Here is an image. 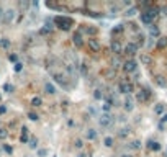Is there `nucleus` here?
Here are the masks:
<instances>
[{"mask_svg":"<svg viewBox=\"0 0 167 157\" xmlns=\"http://www.w3.org/2000/svg\"><path fill=\"white\" fill-rule=\"evenodd\" d=\"M20 71H22V64L16 62V64H15V72H20Z\"/></svg>","mask_w":167,"mask_h":157,"instance_id":"a19ab883","label":"nucleus"},{"mask_svg":"<svg viewBox=\"0 0 167 157\" xmlns=\"http://www.w3.org/2000/svg\"><path fill=\"white\" fill-rule=\"evenodd\" d=\"M128 132H130V129H126V128H123V129H120V132H118V136H120V138H125V136H126Z\"/></svg>","mask_w":167,"mask_h":157,"instance_id":"72a5a7b5","label":"nucleus"},{"mask_svg":"<svg viewBox=\"0 0 167 157\" xmlns=\"http://www.w3.org/2000/svg\"><path fill=\"white\" fill-rule=\"evenodd\" d=\"M123 106H125V110H126V111H131V110H133V108H134V105H133V100H131L130 97H128V98L125 100Z\"/></svg>","mask_w":167,"mask_h":157,"instance_id":"dca6fc26","label":"nucleus"},{"mask_svg":"<svg viewBox=\"0 0 167 157\" xmlns=\"http://www.w3.org/2000/svg\"><path fill=\"white\" fill-rule=\"evenodd\" d=\"M93 97H95L97 100H102V98H103V92H102V90H95V93H93Z\"/></svg>","mask_w":167,"mask_h":157,"instance_id":"c756f323","label":"nucleus"},{"mask_svg":"<svg viewBox=\"0 0 167 157\" xmlns=\"http://www.w3.org/2000/svg\"><path fill=\"white\" fill-rule=\"evenodd\" d=\"M13 18H15V10L8 8L7 12H3V18H2V20H3L5 23H12Z\"/></svg>","mask_w":167,"mask_h":157,"instance_id":"1a4fd4ad","label":"nucleus"},{"mask_svg":"<svg viewBox=\"0 0 167 157\" xmlns=\"http://www.w3.org/2000/svg\"><path fill=\"white\" fill-rule=\"evenodd\" d=\"M166 156H167V149H166Z\"/></svg>","mask_w":167,"mask_h":157,"instance_id":"09e8293b","label":"nucleus"},{"mask_svg":"<svg viewBox=\"0 0 167 157\" xmlns=\"http://www.w3.org/2000/svg\"><path fill=\"white\" fill-rule=\"evenodd\" d=\"M118 89H120L121 93H125V95H130V93L134 90V87H133V83L128 82V80H121L120 85H118Z\"/></svg>","mask_w":167,"mask_h":157,"instance_id":"7ed1b4c3","label":"nucleus"},{"mask_svg":"<svg viewBox=\"0 0 167 157\" xmlns=\"http://www.w3.org/2000/svg\"><path fill=\"white\" fill-rule=\"evenodd\" d=\"M149 34L154 36V38H157L159 36V28L157 26H149Z\"/></svg>","mask_w":167,"mask_h":157,"instance_id":"412c9836","label":"nucleus"},{"mask_svg":"<svg viewBox=\"0 0 167 157\" xmlns=\"http://www.w3.org/2000/svg\"><path fill=\"white\" fill-rule=\"evenodd\" d=\"M28 118H30L31 121H38V120H40V116H38L36 113H28Z\"/></svg>","mask_w":167,"mask_h":157,"instance_id":"473e14b6","label":"nucleus"},{"mask_svg":"<svg viewBox=\"0 0 167 157\" xmlns=\"http://www.w3.org/2000/svg\"><path fill=\"white\" fill-rule=\"evenodd\" d=\"M3 149H5V152H8V154H12V147H10V146H5V147H3Z\"/></svg>","mask_w":167,"mask_h":157,"instance_id":"37998d69","label":"nucleus"},{"mask_svg":"<svg viewBox=\"0 0 167 157\" xmlns=\"http://www.w3.org/2000/svg\"><path fill=\"white\" fill-rule=\"evenodd\" d=\"M87 44H89V49H90V51H93V52H98L100 49H102V46H100L98 39H95V38H89Z\"/></svg>","mask_w":167,"mask_h":157,"instance_id":"423d86ee","label":"nucleus"},{"mask_svg":"<svg viewBox=\"0 0 167 157\" xmlns=\"http://www.w3.org/2000/svg\"><path fill=\"white\" fill-rule=\"evenodd\" d=\"M154 111L157 115H161V113H164V105H156V108H154Z\"/></svg>","mask_w":167,"mask_h":157,"instance_id":"c85d7f7f","label":"nucleus"},{"mask_svg":"<svg viewBox=\"0 0 167 157\" xmlns=\"http://www.w3.org/2000/svg\"><path fill=\"white\" fill-rule=\"evenodd\" d=\"M149 149H151V151H159V149H161V144L156 142V141H149Z\"/></svg>","mask_w":167,"mask_h":157,"instance_id":"aec40b11","label":"nucleus"},{"mask_svg":"<svg viewBox=\"0 0 167 157\" xmlns=\"http://www.w3.org/2000/svg\"><path fill=\"white\" fill-rule=\"evenodd\" d=\"M85 138L89 139V141H93V139L97 138V131L95 129H87L85 131Z\"/></svg>","mask_w":167,"mask_h":157,"instance_id":"f3484780","label":"nucleus"},{"mask_svg":"<svg viewBox=\"0 0 167 157\" xmlns=\"http://www.w3.org/2000/svg\"><path fill=\"white\" fill-rule=\"evenodd\" d=\"M72 43H74L77 48H82V46H84V39H82L81 31H77V33H75L74 36H72Z\"/></svg>","mask_w":167,"mask_h":157,"instance_id":"9b49d317","label":"nucleus"},{"mask_svg":"<svg viewBox=\"0 0 167 157\" xmlns=\"http://www.w3.org/2000/svg\"><path fill=\"white\" fill-rule=\"evenodd\" d=\"M79 157H85V156H79Z\"/></svg>","mask_w":167,"mask_h":157,"instance_id":"8fccbe9b","label":"nucleus"},{"mask_svg":"<svg viewBox=\"0 0 167 157\" xmlns=\"http://www.w3.org/2000/svg\"><path fill=\"white\" fill-rule=\"evenodd\" d=\"M5 111H7V106H5V105H2V106H0V115H3Z\"/></svg>","mask_w":167,"mask_h":157,"instance_id":"79ce46f5","label":"nucleus"},{"mask_svg":"<svg viewBox=\"0 0 167 157\" xmlns=\"http://www.w3.org/2000/svg\"><path fill=\"white\" fill-rule=\"evenodd\" d=\"M162 123H167V113L164 115V116H162Z\"/></svg>","mask_w":167,"mask_h":157,"instance_id":"a18cd8bd","label":"nucleus"},{"mask_svg":"<svg viewBox=\"0 0 167 157\" xmlns=\"http://www.w3.org/2000/svg\"><path fill=\"white\" fill-rule=\"evenodd\" d=\"M41 103H43V100H41L40 97H34V98L31 100V105H33V106H41Z\"/></svg>","mask_w":167,"mask_h":157,"instance_id":"b1692460","label":"nucleus"},{"mask_svg":"<svg viewBox=\"0 0 167 157\" xmlns=\"http://www.w3.org/2000/svg\"><path fill=\"white\" fill-rule=\"evenodd\" d=\"M111 64H113V69L120 67V59H113V62H111Z\"/></svg>","mask_w":167,"mask_h":157,"instance_id":"ea45409f","label":"nucleus"},{"mask_svg":"<svg viewBox=\"0 0 167 157\" xmlns=\"http://www.w3.org/2000/svg\"><path fill=\"white\" fill-rule=\"evenodd\" d=\"M53 157H57V156H53Z\"/></svg>","mask_w":167,"mask_h":157,"instance_id":"3c124183","label":"nucleus"},{"mask_svg":"<svg viewBox=\"0 0 167 157\" xmlns=\"http://www.w3.org/2000/svg\"><path fill=\"white\" fill-rule=\"evenodd\" d=\"M85 31H87L89 34H92V36H95L98 30H97V28H93V26H87V28H85Z\"/></svg>","mask_w":167,"mask_h":157,"instance_id":"a878e982","label":"nucleus"},{"mask_svg":"<svg viewBox=\"0 0 167 157\" xmlns=\"http://www.w3.org/2000/svg\"><path fill=\"white\" fill-rule=\"evenodd\" d=\"M149 97H151V92H149V89H139L138 92H136V100H138V102H141V103L148 102Z\"/></svg>","mask_w":167,"mask_h":157,"instance_id":"20e7f679","label":"nucleus"},{"mask_svg":"<svg viewBox=\"0 0 167 157\" xmlns=\"http://www.w3.org/2000/svg\"><path fill=\"white\" fill-rule=\"evenodd\" d=\"M156 83H157L159 87H166V85H167L166 79L162 77V75H156Z\"/></svg>","mask_w":167,"mask_h":157,"instance_id":"6ab92c4d","label":"nucleus"},{"mask_svg":"<svg viewBox=\"0 0 167 157\" xmlns=\"http://www.w3.org/2000/svg\"><path fill=\"white\" fill-rule=\"evenodd\" d=\"M157 49H164V48H167V36H161L157 39Z\"/></svg>","mask_w":167,"mask_h":157,"instance_id":"2eb2a0df","label":"nucleus"},{"mask_svg":"<svg viewBox=\"0 0 167 157\" xmlns=\"http://www.w3.org/2000/svg\"><path fill=\"white\" fill-rule=\"evenodd\" d=\"M98 123H100V126L107 128V126H110V124L113 123V116H111L110 113H102V116H100Z\"/></svg>","mask_w":167,"mask_h":157,"instance_id":"39448f33","label":"nucleus"},{"mask_svg":"<svg viewBox=\"0 0 167 157\" xmlns=\"http://www.w3.org/2000/svg\"><path fill=\"white\" fill-rule=\"evenodd\" d=\"M74 146H75V147H77V149H81L82 147V139H75V142H74Z\"/></svg>","mask_w":167,"mask_h":157,"instance_id":"e433bc0d","label":"nucleus"},{"mask_svg":"<svg viewBox=\"0 0 167 157\" xmlns=\"http://www.w3.org/2000/svg\"><path fill=\"white\" fill-rule=\"evenodd\" d=\"M46 154H48V151H46V149H40V151H38V156H40V157H44Z\"/></svg>","mask_w":167,"mask_h":157,"instance_id":"58836bf2","label":"nucleus"},{"mask_svg":"<svg viewBox=\"0 0 167 157\" xmlns=\"http://www.w3.org/2000/svg\"><path fill=\"white\" fill-rule=\"evenodd\" d=\"M0 44H2L3 48H8L10 46V41L8 39H2V41H0Z\"/></svg>","mask_w":167,"mask_h":157,"instance_id":"4c0bfd02","label":"nucleus"},{"mask_svg":"<svg viewBox=\"0 0 167 157\" xmlns=\"http://www.w3.org/2000/svg\"><path fill=\"white\" fill-rule=\"evenodd\" d=\"M144 39H146V38L142 36V34H138V43H136V46H142V44H144Z\"/></svg>","mask_w":167,"mask_h":157,"instance_id":"7c9ffc66","label":"nucleus"},{"mask_svg":"<svg viewBox=\"0 0 167 157\" xmlns=\"http://www.w3.org/2000/svg\"><path fill=\"white\" fill-rule=\"evenodd\" d=\"M54 23L61 28V30L67 31V30H71L72 25H74V20L69 18V16H56V18H54Z\"/></svg>","mask_w":167,"mask_h":157,"instance_id":"f257e3e1","label":"nucleus"},{"mask_svg":"<svg viewBox=\"0 0 167 157\" xmlns=\"http://www.w3.org/2000/svg\"><path fill=\"white\" fill-rule=\"evenodd\" d=\"M123 69H125V72H134L136 71V61L134 59H128L126 62H123Z\"/></svg>","mask_w":167,"mask_h":157,"instance_id":"6e6552de","label":"nucleus"},{"mask_svg":"<svg viewBox=\"0 0 167 157\" xmlns=\"http://www.w3.org/2000/svg\"><path fill=\"white\" fill-rule=\"evenodd\" d=\"M53 77L56 79V82L61 83V85H64L66 89H67V80H66V75L64 74H57V72H53Z\"/></svg>","mask_w":167,"mask_h":157,"instance_id":"9d476101","label":"nucleus"},{"mask_svg":"<svg viewBox=\"0 0 167 157\" xmlns=\"http://www.w3.org/2000/svg\"><path fill=\"white\" fill-rule=\"evenodd\" d=\"M123 30H125V28H123V25H118V26H115V28H113V34H115V36H120V34L123 33Z\"/></svg>","mask_w":167,"mask_h":157,"instance_id":"4be33fe9","label":"nucleus"},{"mask_svg":"<svg viewBox=\"0 0 167 157\" xmlns=\"http://www.w3.org/2000/svg\"><path fill=\"white\" fill-rule=\"evenodd\" d=\"M111 51L115 54H121L123 52V46L120 44V41H111Z\"/></svg>","mask_w":167,"mask_h":157,"instance_id":"f8f14e48","label":"nucleus"},{"mask_svg":"<svg viewBox=\"0 0 167 157\" xmlns=\"http://www.w3.org/2000/svg\"><path fill=\"white\" fill-rule=\"evenodd\" d=\"M20 141H22V142H28V128H25V126L22 128V136H20Z\"/></svg>","mask_w":167,"mask_h":157,"instance_id":"a211bd4d","label":"nucleus"},{"mask_svg":"<svg viewBox=\"0 0 167 157\" xmlns=\"http://www.w3.org/2000/svg\"><path fill=\"white\" fill-rule=\"evenodd\" d=\"M7 136H8V132H7L5 128H0V139H5Z\"/></svg>","mask_w":167,"mask_h":157,"instance_id":"2f4dec72","label":"nucleus"},{"mask_svg":"<svg viewBox=\"0 0 167 157\" xmlns=\"http://www.w3.org/2000/svg\"><path fill=\"white\" fill-rule=\"evenodd\" d=\"M123 157H133V156H123Z\"/></svg>","mask_w":167,"mask_h":157,"instance_id":"de8ad7c7","label":"nucleus"},{"mask_svg":"<svg viewBox=\"0 0 167 157\" xmlns=\"http://www.w3.org/2000/svg\"><path fill=\"white\" fill-rule=\"evenodd\" d=\"M139 61H141L142 65H149L152 62V59H151V56H149V54H141V56H139Z\"/></svg>","mask_w":167,"mask_h":157,"instance_id":"4468645a","label":"nucleus"},{"mask_svg":"<svg viewBox=\"0 0 167 157\" xmlns=\"http://www.w3.org/2000/svg\"><path fill=\"white\" fill-rule=\"evenodd\" d=\"M136 13H138V8H136V7H131L130 10H126V13H125V15H126V16H134Z\"/></svg>","mask_w":167,"mask_h":157,"instance_id":"5701e85b","label":"nucleus"},{"mask_svg":"<svg viewBox=\"0 0 167 157\" xmlns=\"http://www.w3.org/2000/svg\"><path fill=\"white\" fill-rule=\"evenodd\" d=\"M30 147H31V149H36V147H38V139H36V138H31V139H30Z\"/></svg>","mask_w":167,"mask_h":157,"instance_id":"cd10ccee","label":"nucleus"},{"mask_svg":"<svg viewBox=\"0 0 167 157\" xmlns=\"http://www.w3.org/2000/svg\"><path fill=\"white\" fill-rule=\"evenodd\" d=\"M2 18H3V10L0 8V20H2Z\"/></svg>","mask_w":167,"mask_h":157,"instance_id":"49530a36","label":"nucleus"},{"mask_svg":"<svg viewBox=\"0 0 167 157\" xmlns=\"http://www.w3.org/2000/svg\"><path fill=\"white\" fill-rule=\"evenodd\" d=\"M123 52L125 54H128V56H134L138 52V46H136V43H128L126 46L123 48Z\"/></svg>","mask_w":167,"mask_h":157,"instance_id":"0eeeda50","label":"nucleus"},{"mask_svg":"<svg viewBox=\"0 0 167 157\" xmlns=\"http://www.w3.org/2000/svg\"><path fill=\"white\" fill-rule=\"evenodd\" d=\"M44 92H46L48 95H54V93H56L54 83H51V82H46V83H44Z\"/></svg>","mask_w":167,"mask_h":157,"instance_id":"ddd939ff","label":"nucleus"},{"mask_svg":"<svg viewBox=\"0 0 167 157\" xmlns=\"http://www.w3.org/2000/svg\"><path fill=\"white\" fill-rule=\"evenodd\" d=\"M3 90H5V92H13V87L12 85H10V83H5V85H3Z\"/></svg>","mask_w":167,"mask_h":157,"instance_id":"f704fd0d","label":"nucleus"},{"mask_svg":"<svg viewBox=\"0 0 167 157\" xmlns=\"http://www.w3.org/2000/svg\"><path fill=\"white\" fill-rule=\"evenodd\" d=\"M139 147H141V142L139 141H133L130 144V149H133V151H136V149H139Z\"/></svg>","mask_w":167,"mask_h":157,"instance_id":"bb28decb","label":"nucleus"},{"mask_svg":"<svg viewBox=\"0 0 167 157\" xmlns=\"http://www.w3.org/2000/svg\"><path fill=\"white\" fill-rule=\"evenodd\" d=\"M113 142H115V139H113V138H110V136H108V138H105V141H103V144H105L107 147H111V146H113Z\"/></svg>","mask_w":167,"mask_h":157,"instance_id":"393cba45","label":"nucleus"},{"mask_svg":"<svg viewBox=\"0 0 167 157\" xmlns=\"http://www.w3.org/2000/svg\"><path fill=\"white\" fill-rule=\"evenodd\" d=\"M10 61L15 62V61H16V56H15V54H12V56H10Z\"/></svg>","mask_w":167,"mask_h":157,"instance_id":"c03bdc74","label":"nucleus"},{"mask_svg":"<svg viewBox=\"0 0 167 157\" xmlns=\"http://www.w3.org/2000/svg\"><path fill=\"white\" fill-rule=\"evenodd\" d=\"M157 8H151L148 10V12H142L141 13V23H144V25H151L152 22H154V18L157 16Z\"/></svg>","mask_w":167,"mask_h":157,"instance_id":"f03ea898","label":"nucleus"},{"mask_svg":"<svg viewBox=\"0 0 167 157\" xmlns=\"http://www.w3.org/2000/svg\"><path fill=\"white\" fill-rule=\"evenodd\" d=\"M110 108H111V102H105V103H103V110H105L107 113L110 111Z\"/></svg>","mask_w":167,"mask_h":157,"instance_id":"c9c22d12","label":"nucleus"}]
</instances>
